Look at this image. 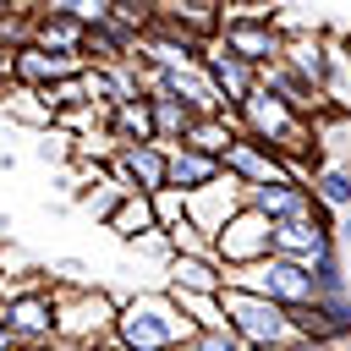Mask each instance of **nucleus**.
<instances>
[{"mask_svg": "<svg viewBox=\"0 0 351 351\" xmlns=\"http://www.w3.org/2000/svg\"><path fill=\"white\" fill-rule=\"evenodd\" d=\"M214 181H225V165L219 159H208V154H197V148H170V192H186V197H197V192H208Z\"/></svg>", "mask_w": 351, "mask_h": 351, "instance_id": "nucleus-17", "label": "nucleus"}, {"mask_svg": "<svg viewBox=\"0 0 351 351\" xmlns=\"http://www.w3.org/2000/svg\"><path fill=\"white\" fill-rule=\"evenodd\" d=\"M329 236H335V225H324V219H285V225H274V258L307 269Z\"/></svg>", "mask_w": 351, "mask_h": 351, "instance_id": "nucleus-15", "label": "nucleus"}, {"mask_svg": "<svg viewBox=\"0 0 351 351\" xmlns=\"http://www.w3.org/2000/svg\"><path fill=\"white\" fill-rule=\"evenodd\" d=\"M0 258H5V230H0Z\"/></svg>", "mask_w": 351, "mask_h": 351, "instance_id": "nucleus-29", "label": "nucleus"}, {"mask_svg": "<svg viewBox=\"0 0 351 351\" xmlns=\"http://www.w3.org/2000/svg\"><path fill=\"white\" fill-rule=\"evenodd\" d=\"M263 351H296V346H263Z\"/></svg>", "mask_w": 351, "mask_h": 351, "instance_id": "nucleus-28", "label": "nucleus"}, {"mask_svg": "<svg viewBox=\"0 0 351 351\" xmlns=\"http://www.w3.org/2000/svg\"><path fill=\"white\" fill-rule=\"evenodd\" d=\"M346 49H351V33H346Z\"/></svg>", "mask_w": 351, "mask_h": 351, "instance_id": "nucleus-31", "label": "nucleus"}, {"mask_svg": "<svg viewBox=\"0 0 351 351\" xmlns=\"http://www.w3.org/2000/svg\"><path fill=\"white\" fill-rule=\"evenodd\" d=\"M247 203L258 208V214H269L274 225H285V219H318V197H313V186L307 181H274V186H258V192H247Z\"/></svg>", "mask_w": 351, "mask_h": 351, "instance_id": "nucleus-12", "label": "nucleus"}, {"mask_svg": "<svg viewBox=\"0 0 351 351\" xmlns=\"http://www.w3.org/2000/svg\"><path fill=\"white\" fill-rule=\"evenodd\" d=\"M269 258H274V219L247 203V208L214 236V263L230 274V269H258V263H269Z\"/></svg>", "mask_w": 351, "mask_h": 351, "instance_id": "nucleus-5", "label": "nucleus"}, {"mask_svg": "<svg viewBox=\"0 0 351 351\" xmlns=\"http://www.w3.org/2000/svg\"><path fill=\"white\" fill-rule=\"evenodd\" d=\"M307 186H313V197H318V208H329V214H351V165L346 159H318L313 165V176H307Z\"/></svg>", "mask_w": 351, "mask_h": 351, "instance_id": "nucleus-18", "label": "nucleus"}, {"mask_svg": "<svg viewBox=\"0 0 351 351\" xmlns=\"http://www.w3.org/2000/svg\"><path fill=\"white\" fill-rule=\"evenodd\" d=\"M27 44H38V49H49V55H82V44H88V27L66 11V0L60 5H44L33 22H27Z\"/></svg>", "mask_w": 351, "mask_h": 351, "instance_id": "nucleus-13", "label": "nucleus"}, {"mask_svg": "<svg viewBox=\"0 0 351 351\" xmlns=\"http://www.w3.org/2000/svg\"><path fill=\"white\" fill-rule=\"evenodd\" d=\"M225 176L230 181H241L247 192H258V186H274V181H291V165L274 154V148H263V143H252V137H241L230 154H225Z\"/></svg>", "mask_w": 351, "mask_h": 351, "instance_id": "nucleus-9", "label": "nucleus"}, {"mask_svg": "<svg viewBox=\"0 0 351 351\" xmlns=\"http://www.w3.org/2000/svg\"><path fill=\"white\" fill-rule=\"evenodd\" d=\"M0 110L5 115H16V121H27V126H44V132H55L60 126V110L49 104V93H38V88H5L0 93Z\"/></svg>", "mask_w": 351, "mask_h": 351, "instance_id": "nucleus-21", "label": "nucleus"}, {"mask_svg": "<svg viewBox=\"0 0 351 351\" xmlns=\"http://www.w3.org/2000/svg\"><path fill=\"white\" fill-rule=\"evenodd\" d=\"M296 351H340V346H329V340H296Z\"/></svg>", "mask_w": 351, "mask_h": 351, "instance_id": "nucleus-25", "label": "nucleus"}, {"mask_svg": "<svg viewBox=\"0 0 351 351\" xmlns=\"http://www.w3.org/2000/svg\"><path fill=\"white\" fill-rule=\"evenodd\" d=\"M110 170H115V181H121L126 192L154 197V192L170 186V148H165V143H121V154H115Z\"/></svg>", "mask_w": 351, "mask_h": 351, "instance_id": "nucleus-7", "label": "nucleus"}, {"mask_svg": "<svg viewBox=\"0 0 351 351\" xmlns=\"http://www.w3.org/2000/svg\"><path fill=\"white\" fill-rule=\"evenodd\" d=\"M186 340H197V329L186 324V313L176 307L170 291L121 296V318H115V346L121 351H176Z\"/></svg>", "mask_w": 351, "mask_h": 351, "instance_id": "nucleus-1", "label": "nucleus"}, {"mask_svg": "<svg viewBox=\"0 0 351 351\" xmlns=\"http://www.w3.org/2000/svg\"><path fill=\"white\" fill-rule=\"evenodd\" d=\"M110 137H115V143H159V137H154V104H148V99L115 104V110H110Z\"/></svg>", "mask_w": 351, "mask_h": 351, "instance_id": "nucleus-22", "label": "nucleus"}, {"mask_svg": "<svg viewBox=\"0 0 351 351\" xmlns=\"http://www.w3.org/2000/svg\"><path fill=\"white\" fill-rule=\"evenodd\" d=\"M82 71H88L82 55H49V49H38V44H16V49H11V82H16V88L49 93V88H60V82H71V77H82Z\"/></svg>", "mask_w": 351, "mask_h": 351, "instance_id": "nucleus-6", "label": "nucleus"}, {"mask_svg": "<svg viewBox=\"0 0 351 351\" xmlns=\"http://www.w3.org/2000/svg\"><path fill=\"white\" fill-rule=\"evenodd\" d=\"M219 44L230 55H241L252 71H263V66H280V55H285V22L263 5H241V11H225Z\"/></svg>", "mask_w": 351, "mask_h": 351, "instance_id": "nucleus-4", "label": "nucleus"}, {"mask_svg": "<svg viewBox=\"0 0 351 351\" xmlns=\"http://www.w3.org/2000/svg\"><path fill=\"white\" fill-rule=\"evenodd\" d=\"M99 351H121V346H99Z\"/></svg>", "mask_w": 351, "mask_h": 351, "instance_id": "nucleus-30", "label": "nucleus"}, {"mask_svg": "<svg viewBox=\"0 0 351 351\" xmlns=\"http://www.w3.org/2000/svg\"><path fill=\"white\" fill-rule=\"evenodd\" d=\"M318 99H324V110H335V115L351 121V49H346V38H335V33H329V71H324Z\"/></svg>", "mask_w": 351, "mask_h": 351, "instance_id": "nucleus-19", "label": "nucleus"}, {"mask_svg": "<svg viewBox=\"0 0 351 351\" xmlns=\"http://www.w3.org/2000/svg\"><path fill=\"white\" fill-rule=\"evenodd\" d=\"M280 66L318 93V88H324V71H329V33H318V27H285V55H280Z\"/></svg>", "mask_w": 351, "mask_h": 351, "instance_id": "nucleus-10", "label": "nucleus"}, {"mask_svg": "<svg viewBox=\"0 0 351 351\" xmlns=\"http://www.w3.org/2000/svg\"><path fill=\"white\" fill-rule=\"evenodd\" d=\"M263 296L269 302H280L285 313H307L313 302H318V280L302 269V263H285V258H269L263 269Z\"/></svg>", "mask_w": 351, "mask_h": 351, "instance_id": "nucleus-11", "label": "nucleus"}, {"mask_svg": "<svg viewBox=\"0 0 351 351\" xmlns=\"http://www.w3.org/2000/svg\"><path fill=\"white\" fill-rule=\"evenodd\" d=\"M0 324L22 351L55 346V280H44L38 269L27 280H0Z\"/></svg>", "mask_w": 351, "mask_h": 351, "instance_id": "nucleus-3", "label": "nucleus"}, {"mask_svg": "<svg viewBox=\"0 0 351 351\" xmlns=\"http://www.w3.org/2000/svg\"><path fill=\"white\" fill-rule=\"evenodd\" d=\"M165 291H176V296H219L225 291V269L214 258H170L165 263Z\"/></svg>", "mask_w": 351, "mask_h": 351, "instance_id": "nucleus-16", "label": "nucleus"}, {"mask_svg": "<svg viewBox=\"0 0 351 351\" xmlns=\"http://www.w3.org/2000/svg\"><path fill=\"white\" fill-rule=\"evenodd\" d=\"M203 71H208V82H214V93L225 99V110H230V115H236V110L258 93V71H252L241 55H230L219 38L203 49Z\"/></svg>", "mask_w": 351, "mask_h": 351, "instance_id": "nucleus-8", "label": "nucleus"}, {"mask_svg": "<svg viewBox=\"0 0 351 351\" xmlns=\"http://www.w3.org/2000/svg\"><path fill=\"white\" fill-rule=\"evenodd\" d=\"M44 351H77V346H66V340H55V346H44Z\"/></svg>", "mask_w": 351, "mask_h": 351, "instance_id": "nucleus-27", "label": "nucleus"}, {"mask_svg": "<svg viewBox=\"0 0 351 351\" xmlns=\"http://www.w3.org/2000/svg\"><path fill=\"white\" fill-rule=\"evenodd\" d=\"M104 230L110 236H121V241H143V236H154L159 230V214H154V197H143V192H132L110 219H104Z\"/></svg>", "mask_w": 351, "mask_h": 351, "instance_id": "nucleus-20", "label": "nucleus"}, {"mask_svg": "<svg viewBox=\"0 0 351 351\" xmlns=\"http://www.w3.org/2000/svg\"><path fill=\"white\" fill-rule=\"evenodd\" d=\"M115 318H121V302L104 296L99 285H55V340L77 351L115 346Z\"/></svg>", "mask_w": 351, "mask_h": 351, "instance_id": "nucleus-2", "label": "nucleus"}, {"mask_svg": "<svg viewBox=\"0 0 351 351\" xmlns=\"http://www.w3.org/2000/svg\"><path fill=\"white\" fill-rule=\"evenodd\" d=\"M241 208H247V186L225 176V181H214L208 192H197V197H192V225H197V230L214 241V236H219V230H225V225H230Z\"/></svg>", "mask_w": 351, "mask_h": 351, "instance_id": "nucleus-14", "label": "nucleus"}, {"mask_svg": "<svg viewBox=\"0 0 351 351\" xmlns=\"http://www.w3.org/2000/svg\"><path fill=\"white\" fill-rule=\"evenodd\" d=\"M126 197H132V192H126V186L115 181V170H110V181H99L93 192H82V208H88V214H93V219L104 225V219H110V214H115V208H121Z\"/></svg>", "mask_w": 351, "mask_h": 351, "instance_id": "nucleus-24", "label": "nucleus"}, {"mask_svg": "<svg viewBox=\"0 0 351 351\" xmlns=\"http://www.w3.org/2000/svg\"><path fill=\"white\" fill-rule=\"evenodd\" d=\"M192 110L181 104V99H154V137L165 143V148H181L186 143V132H192Z\"/></svg>", "mask_w": 351, "mask_h": 351, "instance_id": "nucleus-23", "label": "nucleus"}, {"mask_svg": "<svg viewBox=\"0 0 351 351\" xmlns=\"http://www.w3.org/2000/svg\"><path fill=\"white\" fill-rule=\"evenodd\" d=\"M335 241H340V247H351V214H346V219L335 225Z\"/></svg>", "mask_w": 351, "mask_h": 351, "instance_id": "nucleus-26", "label": "nucleus"}]
</instances>
